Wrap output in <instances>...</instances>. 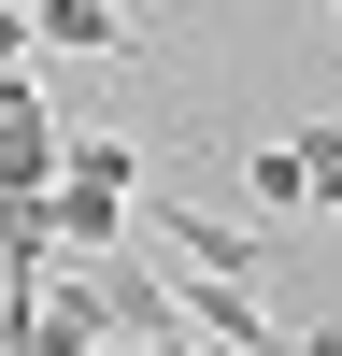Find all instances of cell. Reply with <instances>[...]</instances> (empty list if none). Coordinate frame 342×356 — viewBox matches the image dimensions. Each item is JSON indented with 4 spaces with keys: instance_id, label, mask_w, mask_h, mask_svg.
Returning a JSON list of instances; mask_svg holds the SVG:
<instances>
[{
    "instance_id": "obj_7",
    "label": "cell",
    "mask_w": 342,
    "mask_h": 356,
    "mask_svg": "<svg viewBox=\"0 0 342 356\" xmlns=\"http://www.w3.org/2000/svg\"><path fill=\"white\" fill-rule=\"evenodd\" d=\"M142 356H200V342H142Z\"/></svg>"
},
{
    "instance_id": "obj_5",
    "label": "cell",
    "mask_w": 342,
    "mask_h": 356,
    "mask_svg": "<svg viewBox=\"0 0 342 356\" xmlns=\"http://www.w3.org/2000/svg\"><path fill=\"white\" fill-rule=\"evenodd\" d=\"M300 200H328V214H342V129H328V114L300 129Z\"/></svg>"
},
{
    "instance_id": "obj_2",
    "label": "cell",
    "mask_w": 342,
    "mask_h": 356,
    "mask_svg": "<svg viewBox=\"0 0 342 356\" xmlns=\"http://www.w3.org/2000/svg\"><path fill=\"white\" fill-rule=\"evenodd\" d=\"M129 228H157L171 271H214V285H243L256 257H271V228H214V214H186V200H157V214H129Z\"/></svg>"
},
{
    "instance_id": "obj_6",
    "label": "cell",
    "mask_w": 342,
    "mask_h": 356,
    "mask_svg": "<svg viewBox=\"0 0 342 356\" xmlns=\"http://www.w3.org/2000/svg\"><path fill=\"white\" fill-rule=\"evenodd\" d=\"M15 57H28V0H0V72H15Z\"/></svg>"
},
{
    "instance_id": "obj_3",
    "label": "cell",
    "mask_w": 342,
    "mask_h": 356,
    "mask_svg": "<svg viewBox=\"0 0 342 356\" xmlns=\"http://www.w3.org/2000/svg\"><path fill=\"white\" fill-rule=\"evenodd\" d=\"M28 43H57V57H129V15H114V0H28Z\"/></svg>"
},
{
    "instance_id": "obj_4",
    "label": "cell",
    "mask_w": 342,
    "mask_h": 356,
    "mask_svg": "<svg viewBox=\"0 0 342 356\" xmlns=\"http://www.w3.org/2000/svg\"><path fill=\"white\" fill-rule=\"evenodd\" d=\"M243 200H256V214H314V200H300V143H256V157H243Z\"/></svg>"
},
{
    "instance_id": "obj_1",
    "label": "cell",
    "mask_w": 342,
    "mask_h": 356,
    "mask_svg": "<svg viewBox=\"0 0 342 356\" xmlns=\"http://www.w3.org/2000/svg\"><path fill=\"white\" fill-rule=\"evenodd\" d=\"M129 214H142V157H129V143H86V129H72V157H57V186H43L57 257H129Z\"/></svg>"
}]
</instances>
